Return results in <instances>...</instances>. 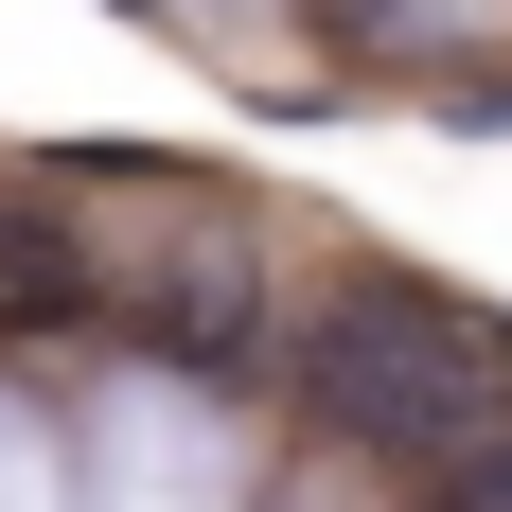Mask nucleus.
<instances>
[{"instance_id": "obj_2", "label": "nucleus", "mask_w": 512, "mask_h": 512, "mask_svg": "<svg viewBox=\"0 0 512 512\" xmlns=\"http://www.w3.org/2000/svg\"><path fill=\"white\" fill-rule=\"evenodd\" d=\"M106 318H124L142 354H177L195 389H248V371L283 354V283H265V248H248L230 195H177V212H159L142 283H106Z\"/></svg>"}, {"instance_id": "obj_1", "label": "nucleus", "mask_w": 512, "mask_h": 512, "mask_svg": "<svg viewBox=\"0 0 512 512\" xmlns=\"http://www.w3.org/2000/svg\"><path fill=\"white\" fill-rule=\"evenodd\" d=\"M283 371H301V407L371 460H424L442 424L512 407V318L460 301V283H424V265H336L301 318H283Z\"/></svg>"}, {"instance_id": "obj_3", "label": "nucleus", "mask_w": 512, "mask_h": 512, "mask_svg": "<svg viewBox=\"0 0 512 512\" xmlns=\"http://www.w3.org/2000/svg\"><path fill=\"white\" fill-rule=\"evenodd\" d=\"M89 318H106L89 230L36 212V195H0V354H53V336H89Z\"/></svg>"}, {"instance_id": "obj_4", "label": "nucleus", "mask_w": 512, "mask_h": 512, "mask_svg": "<svg viewBox=\"0 0 512 512\" xmlns=\"http://www.w3.org/2000/svg\"><path fill=\"white\" fill-rule=\"evenodd\" d=\"M424 512H512V407H477V424H442V442H424Z\"/></svg>"}]
</instances>
